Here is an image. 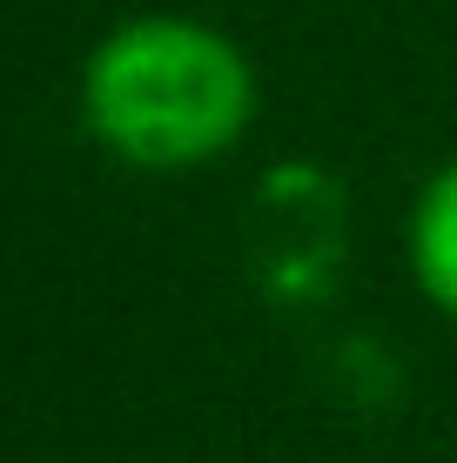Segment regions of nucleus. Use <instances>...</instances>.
<instances>
[{
	"label": "nucleus",
	"instance_id": "obj_3",
	"mask_svg": "<svg viewBox=\"0 0 457 463\" xmlns=\"http://www.w3.org/2000/svg\"><path fill=\"white\" fill-rule=\"evenodd\" d=\"M411 276L431 296V309H444L457 323V162H444L431 182L417 188L411 209Z\"/></svg>",
	"mask_w": 457,
	"mask_h": 463
},
{
	"label": "nucleus",
	"instance_id": "obj_1",
	"mask_svg": "<svg viewBox=\"0 0 457 463\" xmlns=\"http://www.w3.org/2000/svg\"><path fill=\"white\" fill-rule=\"evenodd\" d=\"M81 115L115 162L182 175L243 141V128L256 121V74L243 47L215 27L141 14L88 54Z\"/></svg>",
	"mask_w": 457,
	"mask_h": 463
},
{
	"label": "nucleus",
	"instance_id": "obj_2",
	"mask_svg": "<svg viewBox=\"0 0 457 463\" xmlns=\"http://www.w3.org/2000/svg\"><path fill=\"white\" fill-rule=\"evenodd\" d=\"M256 222L270 229V242H256V255L270 262V289L276 296H303L329 282L343 255V195L337 182H323L317 168L290 162L262 182L256 195Z\"/></svg>",
	"mask_w": 457,
	"mask_h": 463
}]
</instances>
